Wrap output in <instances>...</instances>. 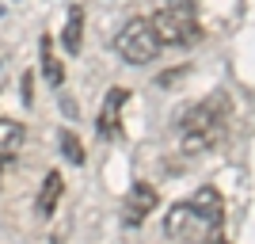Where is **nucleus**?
Masks as SVG:
<instances>
[{
  "label": "nucleus",
  "mask_w": 255,
  "mask_h": 244,
  "mask_svg": "<svg viewBox=\"0 0 255 244\" xmlns=\"http://www.w3.org/2000/svg\"><path fill=\"white\" fill-rule=\"evenodd\" d=\"M23 138H27L23 122L0 118V172L8 168V164H15V157H19V149H23Z\"/></svg>",
  "instance_id": "0eeeda50"
},
{
  "label": "nucleus",
  "mask_w": 255,
  "mask_h": 244,
  "mask_svg": "<svg viewBox=\"0 0 255 244\" xmlns=\"http://www.w3.org/2000/svg\"><path fill=\"white\" fill-rule=\"evenodd\" d=\"M65 195V180L61 172H46L42 187H38V199H34V214H42V218H50L53 210H57V202H61Z\"/></svg>",
  "instance_id": "6e6552de"
},
{
  "label": "nucleus",
  "mask_w": 255,
  "mask_h": 244,
  "mask_svg": "<svg viewBox=\"0 0 255 244\" xmlns=\"http://www.w3.org/2000/svg\"><path fill=\"white\" fill-rule=\"evenodd\" d=\"M38 50H42V73H46V80H50V88H61V80H65V69H61V61L53 57V42H50V34H42Z\"/></svg>",
  "instance_id": "9d476101"
},
{
  "label": "nucleus",
  "mask_w": 255,
  "mask_h": 244,
  "mask_svg": "<svg viewBox=\"0 0 255 244\" xmlns=\"http://www.w3.org/2000/svg\"><path fill=\"white\" fill-rule=\"evenodd\" d=\"M115 50H118V57L129 61V65H149V61H156V53L164 50V46H160L156 31H152V19L149 15H137V19H129L126 27L118 31Z\"/></svg>",
  "instance_id": "20e7f679"
},
{
  "label": "nucleus",
  "mask_w": 255,
  "mask_h": 244,
  "mask_svg": "<svg viewBox=\"0 0 255 244\" xmlns=\"http://www.w3.org/2000/svg\"><path fill=\"white\" fill-rule=\"evenodd\" d=\"M149 19H152V31H156L160 46H191L202 34L194 0H164V8H156Z\"/></svg>",
  "instance_id": "7ed1b4c3"
},
{
  "label": "nucleus",
  "mask_w": 255,
  "mask_h": 244,
  "mask_svg": "<svg viewBox=\"0 0 255 244\" xmlns=\"http://www.w3.org/2000/svg\"><path fill=\"white\" fill-rule=\"evenodd\" d=\"M225 202L213 187H202L191 202H175L164 214V237L175 244H206L213 233H221Z\"/></svg>",
  "instance_id": "f03ea898"
},
{
  "label": "nucleus",
  "mask_w": 255,
  "mask_h": 244,
  "mask_svg": "<svg viewBox=\"0 0 255 244\" xmlns=\"http://www.w3.org/2000/svg\"><path fill=\"white\" fill-rule=\"evenodd\" d=\"M126 99H129V88H111V92H107L103 107H99V118H96L99 138L115 141L118 134H122V107H126Z\"/></svg>",
  "instance_id": "39448f33"
},
{
  "label": "nucleus",
  "mask_w": 255,
  "mask_h": 244,
  "mask_svg": "<svg viewBox=\"0 0 255 244\" xmlns=\"http://www.w3.org/2000/svg\"><path fill=\"white\" fill-rule=\"evenodd\" d=\"M57 141H61L65 160H73V164H84V145H80V138H73V130H61V134H57Z\"/></svg>",
  "instance_id": "9b49d317"
},
{
  "label": "nucleus",
  "mask_w": 255,
  "mask_h": 244,
  "mask_svg": "<svg viewBox=\"0 0 255 244\" xmlns=\"http://www.w3.org/2000/svg\"><path fill=\"white\" fill-rule=\"evenodd\" d=\"M229 118H233V99H229V92H210L206 99H198L194 107H187L179 118V145L183 153H191V157H198V153H210V149H217L225 141V134H229Z\"/></svg>",
  "instance_id": "f257e3e1"
},
{
  "label": "nucleus",
  "mask_w": 255,
  "mask_h": 244,
  "mask_svg": "<svg viewBox=\"0 0 255 244\" xmlns=\"http://www.w3.org/2000/svg\"><path fill=\"white\" fill-rule=\"evenodd\" d=\"M80 42H84V11L69 8V19H65V31H61V46H65V53H80Z\"/></svg>",
  "instance_id": "1a4fd4ad"
},
{
  "label": "nucleus",
  "mask_w": 255,
  "mask_h": 244,
  "mask_svg": "<svg viewBox=\"0 0 255 244\" xmlns=\"http://www.w3.org/2000/svg\"><path fill=\"white\" fill-rule=\"evenodd\" d=\"M206 244H229V237H225V233H213V237H210Z\"/></svg>",
  "instance_id": "ddd939ff"
},
{
  "label": "nucleus",
  "mask_w": 255,
  "mask_h": 244,
  "mask_svg": "<svg viewBox=\"0 0 255 244\" xmlns=\"http://www.w3.org/2000/svg\"><path fill=\"white\" fill-rule=\"evenodd\" d=\"M31 99H34V92H31V73H27L23 76V103L31 107Z\"/></svg>",
  "instance_id": "f8f14e48"
},
{
  "label": "nucleus",
  "mask_w": 255,
  "mask_h": 244,
  "mask_svg": "<svg viewBox=\"0 0 255 244\" xmlns=\"http://www.w3.org/2000/svg\"><path fill=\"white\" fill-rule=\"evenodd\" d=\"M156 187L152 183H133L129 187V195H126V202H122V225H141L145 218H149L152 210H156Z\"/></svg>",
  "instance_id": "423d86ee"
}]
</instances>
